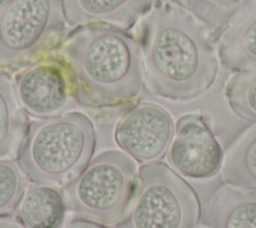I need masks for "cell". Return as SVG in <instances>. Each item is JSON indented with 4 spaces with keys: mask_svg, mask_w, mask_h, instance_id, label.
Here are the masks:
<instances>
[{
    "mask_svg": "<svg viewBox=\"0 0 256 228\" xmlns=\"http://www.w3.org/2000/svg\"><path fill=\"white\" fill-rule=\"evenodd\" d=\"M207 3H211V4H215V5H222V6H227V5H231V4H235L240 2L241 0H203Z\"/></svg>",
    "mask_w": 256,
    "mask_h": 228,
    "instance_id": "obj_20",
    "label": "cell"
},
{
    "mask_svg": "<svg viewBox=\"0 0 256 228\" xmlns=\"http://www.w3.org/2000/svg\"><path fill=\"white\" fill-rule=\"evenodd\" d=\"M95 146L91 119L82 112H66L27 124L17 160L32 183L66 185L90 162Z\"/></svg>",
    "mask_w": 256,
    "mask_h": 228,
    "instance_id": "obj_3",
    "label": "cell"
},
{
    "mask_svg": "<svg viewBox=\"0 0 256 228\" xmlns=\"http://www.w3.org/2000/svg\"><path fill=\"white\" fill-rule=\"evenodd\" d=\"M167 160L179 175L192 180L211 179L221 170L224 151L202 114L178 119Z\"/></svg>",
    "mask_w": 256,
    "mask_h": 228,
    "instance_id": "obj_9",
    "label": "cell"
},
{
    "mask_svg": "<svg viewBox=\"0 0 256 228\" xmlns=\"http://www.w3.org/2000/svg\"><path fill=\"white\" fill-rule=\"evenodd\" d=\"M0 228H26V227H24L22 224H19L17 222L0 218Z\"/></svg>",
    "mask_w": 256,
    "mask_h": 228,
    "instance_id": "obj_19",
    "label": "cell"
},
{
    "mask_svg": "<svg viewBox=\"0 0 256 228\" xmlns=\"http://www.w3.org/2000/svg\"><path fill=\"white\" fill-rule=\"evenodd\" d=\"M174 133V120L165 108L153 102H139L121 116L114 137L134 161L149 164L167 154Z\"/></svg>",
    "mask_w": 256,
    "mask_h": 228,
    "instance_id": "obj_8",
    "label": "cell"
},
{
    "mask_svg": "<svg viewBox=\"0 0 256 228\" xmlns=\"http://www.w3.org/2000/svg\"><path fill=\"white\" fill-rule=\"evenodd\" d=\"M137 177L134 160L123 151L110 149L91 159L62 192L76 216L113 225L126 214Z\"/></svg>",
    "mask_w": 256,
    "mask_h": 228,
    "instance_id": "obj_4",
    "label": "cell"
},
{
    "mask_svg": "<svg viewBox=\"0 0 256 228\" xmlns=\"http://www.w3.org/2000/svg\"><path fill=\"white\" fill-rule=\"evenodd\" d=\"M201 206L194 188L164 162L142 164L126 214L115 228H195Z\"/></svg>",
    "mask_w": 256,
    "mask_h": 228,
    "instance_id": "obj_5",
    "label": "cell"
},
{
    "mask_svg": "<svg viewBox=\"0 0 256 228\" xmlns=\"http://www.w3.org/2000/svg\"><path fill=\"white\" fill-rule=\"evenodd\" d=\"M217 56L226 71L256 69V0H249L228 21L217 41Z\"/></svg>",
    "mask_w": 256,
    "mask_h": 228,
    "instance_id": "obj_10",
    "label": "cell"
},
{
    "mask_svg": "<svg viewBox=\"0 0 256 228\" xmlns=\"http://www.w3.org/2000/svg\"><path fill=\"white\" fill-rule=\"evenodd\" d=\"M68 211L64 194L55 185H29L17 207V215L26 228H61Z\"/></svg>",
    "mask_w": 256,
    "mask_h": 228,
    "instance_id": "obj_13",
    "label": "cell"
},
{
    "mask_svg": "<svg viewBox=\"0 0 256 228\" xmlns=\"http://www.w3.org/2000/svg\"><path fill=\"white\" fill-rule=\"evenodd\" d=\"M225 97L238 117L256 123V69L233 72L225 85Z\"/></svg>",
    "mask_w": 256,
    "mask_h": 228,
    "instance_id": "obj_16",
    "label": "cell"
},
{
    "mask_svg": "<svg viewBox=\"0 0 256 228\" xmlns=\"http://www.w3.org/2000/svg\"><path fill=\"white\" fill-rule=\"evenodd\" d=\"M13 80L20 106L33 118L61 115L77 102L69 72L57 59L30 64Z\"/></svg>",
    "mask_w": 256,
    "mask_h": 228,
    "instance_id": "obj_7",
    "label": "cell"
},
{
    "mask_svg": "<svg viewBox=\"0 0 256 228\" xmlns=\"http://www.w3.org/2000/svg\"><path fill=\"white\" fill-rule=\"evenodd\" d=\"M221 174L226 184L256 189V124L230 146L224 156Z\"/></svg>",
    "mask_w": 256,
    "mask_h": 228,
    "instance_id": "obj_15",
    "label": "cell"
},
{
    "mask_svg": "<svg viewBox=\"0 0 256 228\" xmlns=\"http://www.w3.org/2000/svg\"><path fill=\"white\" fill-rule=\"evenodd\" d=\"M61 228H110V227L98 221L77 216L69 220L67 223H65Z\"/></svg>",
    "mask_w": 256,
    "mask_h": 228,
    "instance_id": "obj_18",
    "label": "cell"
},
{
    "mask_svg": "<svg viewBox=\"0 0 256 228\" xmlns=\"http://www.w3.org/2000/svg\"><path fill=\"white\" fill-rule=\"evenodd\" d=\"M26 128L25 112L18 101L14 80L0 68V159L18 152Z\"/></svg>",
    "mask_w": 256,
    "mask_h": 228,
    "instance_id": "obj_14",
    "label": "cell"
},
{
    "mask_svg": "<svg viewBox=\"0 0 256 228\" xmlns=\"http://www.w3.org/2000/svg\"><path fill=\"white\" fill-rule=\"evenodd\" d=\"M157 0H62L68 27L108 24L132 28Z\"/></svg>",
    "mask_w": 256,
    "mask_h": 228,
    "instance_id": "obj_11",
    "label": "cell"
},
{
    "mask_svg": "<svg viewBox=\"0 0 256 228\" xmlns=\"http://www.w3.org/2000/svg\"><path fill=\"white\" fill-rule=\"evenodd\" d=\"M76 101L86 107L105 108L127 103L144 85L138 41L126 30L108 24L74 28L61 47Z\"/></svg>",
    "mask_w": 256,
    "mask_h": 228,
    "instance_id": "obj_2",
    "label": "cell"
},
{
    "mask_svg": "<svg viewBox=\"0 0 256 228\" xmlns=\"http://www.w3.org/2000/svg\"><path fill=\"white\" fill-rule=\"evenodd\" d=\"M24 173L18 162L0 159V217L11 215L25 192Z\"/></svg>",
    "mask_w": 256,
    "mask_h": 228,
    "instance_id": "obj_17",
    "label": "cell"
},
{
    "mask_svg": "<svg viewBox=\"0 0 256 228\" xmlns=\"http://www.w3.org/2000/svg\"><path fill=\"white\" fill-rule=\"evenodd\" d=\"M67 28L62 0H0V68L33 64Z\"/></svg>",
    "mask_w": 256,
    "mask_h": 228,
    "instance_id": "obj_6",
    "label": "cell"
},
{
    "mask_svg": "<svg viewBox=\"0 0 256 228\" xmlns=\"http://www.w3.org/2000/svg\"><path fill=\"white\" fill-rule=\"evenodd\" d=\"M144 84L158 97L189 101L214 84L219 60L206 23L175 0H157L141 18Z\"/></svg>",
    "mask_w": 256,
    "mask_h": 228,
    "instance_id": "obj_1",
    "label": "cell"
},
{
    "mask_svg": "<svg viewBox=\"0 0 256 228\" xmlns=\"http://www.w3.org/2000/svg\"><path fill=\"white\" fill-rule=\"evenodd\" d=\"M202 222L208 228H256V189L220 186L212 195Z\"/></svg>",
    "mask_w": 256,
    "mask_h": 228,
    "instance_id": "obj_12",
    "label": "cell"
}]
</instances>
